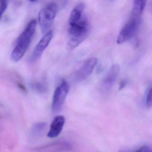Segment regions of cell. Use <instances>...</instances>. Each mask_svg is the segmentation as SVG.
<instances>
[{
    "instance_id": "1",
    "label": "cell",
    "mask_w": 152,
    "mask_h": 152,
    "mask_svg": "<svg viewBox=\"0 0 152 152\" xmlns=\"http://www.w3.org/2000/svg\"><path fill=\"white\" fill-rule=\"evenodd\" d=\"M36 25L37 21L36 20H31L23 31L18 37L15 47L10 56V58L13 62H18L24 56L35 32Z\"/></svg>"
},
{
    "instance_id": "2",
    "label": "cell",
    "mask_w": 152,
    "mask_h": 152,
    "mask_svg": "<svg viewBox=\"0 0 152 152\" xmlns=\"http://www.w3.org/2000/svg\"><path fill=\"white\" fill-rule=\"evenodd\" d=\"M58 10L56 3H50L43 8L39 12L38 19L42 34L48 31L55 19Z\"/></svg>"
},
{
    "instance_id": "3",
    "label": "cell",
    "mask_w": 152,
    "mask_h": 152,
    "mask_svg": "<svg viewBox=\"0 0 152 152\" xmlns=\"http://www.w3.org/2000/svg\"><path fill=\"white\" fill-rule=\"evenodd\" d=\"M69 91V84L66 81L63 80L54 91L52 104L53 113H58L61 110Z\"/></svg>"
},
{
    "instance_id": "4",
    "label": "cell",
    "mask_w": 152,
    "mask_h": 152,
    "mask_svg": "<svg viewBox=\"0 0 152 152\" xmlns=\"http://www.w3.org/2000/svg\"><path fill=\"white\" fill-rule=\"evenodd\" d=\"M53 36V32L51 30L48 31L44 34V36L34 48L31 56L30 61L34 63L39 58L45 50L48 48L50 42L51 41Z\"/></svg>"
},
{
    "instance_id": "5",
    "label": "cell",
    "mask_w": 152,
    "mask_h": 152,
    "mask_svg": "<svg viewBox=\"0 0 152 152\" xmlns=\"http://www.w3.org/2000/svg\"><path fill=\"white\" fill-rule=\"evenodd\" d=\"M138 22L136 19H133L128 22L121 30L117 38L118 44H122L131 39L136 32Z\"/></svg>"
},
{
    "instance_id": "6",
    "label": "cell",
    "mask_w": 152,
    "mask_h": 152,
    "mask_svg": "<svg viewBox=\"0 0 152 152\" xmlns=\"http://www.w3.org/2000/svg\"><path fill=\"white\" fill-rule=\"evenodd\" d=\"M120 70V66L117 64L111 66L102 81L101 87L104 90H109L113 87L119 75Z\"/></svg>"
},
{
    "instance_id": "7",
    "label": "cell",
    "mask_w": 152,
    "mask_h": 152,
    "mask_svg": "<svg viewBox=\"0 0 152 152\" xmlns=\"http://www.w3.org/2000/svg\"><path fill=\"white\" fill-rule=\"evenodd\" d=\"M97 62V58L96 57L91 58L86 61L82 67L76 72L75 74L76 80L80 81L88 77L93 72Z\"/></svg>"
},
{
    "instance_id": "8",
    "label": "cell",
    "mask_w": 152,
    "mask_h": 152,
    "mask_svg": "<svg viewBox=\"0 0 152 152\" xmlns=\"http://www.w3.org/2000/svg\"><path fill=\"white\" fill-rule=\"evenodd\" d=\"M65 122V118L63 115H58L56 116L50 124L48 137L50 138L58 137L63 130Z\"/></svg>"
},
{
    "instance_id": "9",
    "label": "cell",
    "mask_w": 152,
    "mask_h": 152,
    "mask_svg": "<svg viewBox=\"0 0 152 152\" xmlns=\"http://www.w3.org/2000/svg\"><path fill=\"white\" fill-rule=\"evenodd\" d=\"M69 25L68 32L72 36L89 32V26L86 19L81 18L79 21Z\"/></svg>"
},
{
    "instance_id": "10",
    "label": "cell",
    "mask_w": 152,
    "mask_h": 152,
    "mask_svg": "<svg viewBox=\"0 0 152 152\" xmlns=\"http://www.w3.org/2000/svg\"><path fill=\"white\" fill-rule=\"evenodd\" d=\"M89 32L85 33L79 35L72 36L66 43V48L67 50H72L77 48L83 41L87 38Z\"/></svg>"
},
{
    "instance_id": "11",
    "label": "cell",
    "mask_w": 152,
    "mask_h": 152,
    "mask_svg": "<svg viewBox=\"0 0 152 152\" xmlns=\"http://www.w3.org/2000/svg\"><path fill=\"white\" fill-rule=\"evenodd\" d=\"M84 9L83 4H78L72 10L69 18V24L76 23L81 18L82 14Z\"/></svg>"
},
{
    "instance_id": "12",
    "label": "cell",
    "mask_w": 152,
    "mask_h": 152,
    "mask_svg": "<svg viewBox=\"0 0 152 152\" xmlns=\"http://www.w3.org/2000/svg\"><path fill=\"white\" fill-rule=\"evenodd\" d=\"M72 148V145L68 142L63 141L54 143L48 146L45 148L51 149L50 151H64L69 150Z\"/></svg>"
},
{
    "instance_id": "13",
    "label": "cell",
    "mask_w": 152,
    "mask_h": 152,
    "mask_svg": "<svg viewBox=\"0 0 152 152\" xmlns=\"http://www.w3.org/2000/svg\"><path fill=\"white\" fill-rule=\"evenodd\" d=\"M146 0H134L132 12L137 15H141L144 11Z\"/></svg>"
},
{
    "instance_id": "14",
    "label": "cell",
    "mask_w": 152,
    "mask_h": 152,
    "mask_svg": "<svg viewBox=\"0 0 152 152\" xmlns=\"http://www.w3.org/2000/svg\"><path fill=\"white\" fill-rule=\"evenodd\" d=\"M47 124L45 123H39L34 124L33 127V131L34 133H39L40 132L42 131L46 127Z\"/></svg>"
},
{
    "instance_id": "15",
    "label": "cell",
    "mask_w": 152,
    "mask_h": 152,
    "mask_svg": "<svg viewBox=\"0 0 152 152\" xmlns=\"http://www.w3.org/2000/svg\"><path fill=\"white\" fill-rule=\"evenodd\" d=\"M152 88L151 87L148 88L146 96V104L147 106L150 108L152 107Z\"/></svg>"
},
{
    "instance_id": "16",
    "label": "cell",
    "mask_w": 152,
    "mask_h": 152,
    "mask_svg": "<svg viewBox=\"0 0 152 152\" xmlns=\"http://www.w3.org/2000/svg\"><path fill=\"white\" fill-rule=\"evenodd\" d=\"M8 7L7 0H2L0 2V19H1L3 14Z\"/></svg>"
},
{
    "instance_id": "17",
    "label": "cell",
    "mask_w": 152,
    "mask_h": 152,
    "mask_svg": "<svg viewBox=\"0 0 152 152\" xmlns=\"http://www.w3.org/2000/svg\"><path fill=\"white\" fill-rule=\"evenodd\" d=\"M32 85L33 88L39 92H43L46 90V87L42 84H41L39 83H33L32 84Z\"/></svg>"
},
{
    "instance_id": "18",
    "label": "cell",
    "mask_w": 152,
    "mask_h": 152,
    "mask_svg": "<svg viewBox=\"0 0 152 152\" xmlns=\"http://www.w3.org/2000/svg\"><path fill=\"white\" fill-rule=\"evenodd\" d=\"M151 148L148 146L144 145L141 146L138 150H137V152H151Z\"/></svg>"
},
{
    "instance_id": "19",
    "label": "cell",
    "mask_w": 152,
    "mask_h": 152,
    "mask_svg": "<svg viewBox=\"0 0 152 152\" xmlns=\"http://www.w3.org/2000/svg\"><path fill=\"white\" fill-rule=\"evenodd\" d=\"M127 83V81L126 80H123L121 81V82L120 83V84H119V90H121L123 89L125 87V86H126Z\"/></svg>"
},
{
    "instance_id": "20",
    "label": "cell",
    "mask_w": 152,
    "mask_h": 152,
    "mask_svg": "<svg viewBox=\"0 0 152 152\" xmlns=\"http://www.w3.org/2000/svg\"><path fill=\"white\" fill-rule=\"evenodd\" d=\"M18 88L21 89V90L23 91H26V88L23 84H21V83H18Z\"/></svg>"
},
{
    "instance_id": "21",
    "label": "cell",
    "mask_w": 152,
    "mask_h": 152,
    "mask_svg": "<svg viewBox=\"0 0 152 152\" xmlns=\"http://www.w3.org/2000/svg\"><path fill=\"white\" fill-rule=\"evenodd\" d=\"M30 1H31V2H36V1H38V0H29Z\"/></svg>"
},
{
    "instance_id": "22",
    "label": "cell",
    "mask_w": 152,
    "mask_h": 152,
    "mask_svg": "<svg viewBox=\"0 0 152 152\" xmlns=\"http://www.w3.org/2000/svg\"><path fill=\"white\" fill-rule=\"evenodd\" d=\"M1 1H2V0H0V2H1Z\"/></svg>"
},
{
    "instance_id": "23",
    "label": "cell",
    "mask_w": 152,
    "mask_h": 152,
    "mask_svg": "<svg viewBox=\"0 0 152 152\" xmlns=\"http://www.w3.org/2000/svg\"><path fill=\"white\" fill-rule=\"evenodd\" d=\"M112 1H113V0H112Z\"/></svg>"
}]
</instances>
